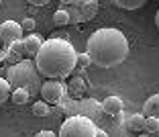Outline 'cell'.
Masks as SVG:
<instances>
[{
	"label": "cell",
	"mask_w": 159,
	"mask_h": 137,
	"mask_svg": "<svg viewBox=\"0 0 159 137\" xmlns=\"http://www.w3.org/2000/svg\"><path fill=\"white\" fill-rule=\"evenodd\" d=\"M86 53L90 55L94 66L114 68L122 64L129 55V39L122 31L114 27H102L88 37Z\"/></svg>",
	"instance_id": "1"
},
{
	"label": "cell",
	"mask_w": 159,
	"mask_h": 137,
	"mask_svg": "<svg viewBox=\"0 0 159 137\" xmlns=\"http://www.w3.org/2000/svg\"><path fill=\"white\" fill-rule=\"evenodd\" d=\"M78 51L67 39H47L35 57L39 74L49 80H63L75 72Z\"/></svg>",
	"instance_id": "2"
},
{
	"label": "cell",
	"mask_w": 159,
	"mask_h": 137,
	"mask_svg": "<svg viewBox=\"0 0 159 137\" xmlns=\"http://www.w3.org/2000/svg\"><path fill=\"white\" fill-rule=\"evenodd\" d=\"M6 82L12 90H27L33 96L35 92H41V74H39L35 59H23L16 66L6 68Z\"/></svg>",
	"instance_id": "3"
},
{
	"label": "cell",
	"mask_w": 159,
	"mask_h": 137,
	"mask_svg": "<svg viewBox=\"0 0 159 137\" xmlns=\"http://www.w3.org/2000/svg\"><path fill=\"white\" fill-rule=\"evenodd\" d=\"M59 8H63L70 17V25H82L88 23L98 12V2L96 0H66L61 2Z\"/></svg>",
	"instance_id": "4"
},
{
	"label": "cell",
	"mask_w": 159,
	"mask_h": 137,
	"mask_svg": "<svg viewBox=\"0 0 159 137\" xmlns=\"http://www.w3.org/2000/svg\"><path fill=\"white\" fill-rule=\"evenodd\" d=\"M98 127L94 125L92 119L80 117V115H71L67 117L59 127V137H96Z\"/></svg>",
	"instance_id": "5"
},
{
	"label": "cell",
	"mask_w": 159,
	"mask_h": 137,
	"mask_svg": "<svg viewBox=\"0 0 159 137\" xmlns=\"http://www.w3.org/2000/svg\"><path fill=\"white\" fill-rule=\"evenodd\" d=\"M67 94V86L61 80H47L41 86V96L47 104H59Z\"/></svg>",
	"instance_id": "6"
},
{
	"label": "cell",
	"mask_w": 159,
	"mask_h": 137,
	"mask_svg": "<svg viewBox=\"0 0 159 137\" xmlns=\"http://www.w3.org/2000/svg\"><path fill=\"white\" fill-rule=\"evenodd\" d=\"M23 37H25V33H23V29H20V23L4 21V23L0 25V41L4 43L6 47L14 41H20Z\"/></svg>",
	"instance_id": "7"
},
{
	"label": "cell",
	"mask_w": 159,
	"mask_h": 137,
	"mask_svg": "<svg viewBox=\"0 0 159 137\" xmlns=\"http://www.w3.org/2000/svg\"><path fill=\"white\" fill-rule=\"evenodd\" d=\"M43 39L39 37V35H35V33H29V35H25L23 37V45H25V59H35L37 57V53L41 51V47H43Z\"/></svg>",
	"instance_id": "8"
},
{
	"label": "cell",
	"mask_w": 159,
	"mask_h": 137,
	"mask_svg": "<svg viewBox=\"0 0 159 137\" xmlns=\"http://www.w3.org/2000/svg\"><path fill=\"white\" fill-rule=\"evenodd\" d=\"M102 113L112 115V117L120 115V113H122V100L118 98V96H114V94L106 96V98L102 100Z\"/></svg>",
	"instance_id": "9"
},
{
	"label": "cell",
	"mask_w": 159,
	"mask_h": 137,
	"mask_svg": "<svg viewBox=\"0 0 159 137\" xmlns=\"http://www.w3.org/2000/svg\"><path fill=\"white\" fill-rule=\"evenodd\" d=\"M143 115H145V119H157L159 121V92L145 100V104H143Z\"/></svg>",
	"instance_id": "10"
},
{
	"label": "cell",
	"mask_w": 159,
	"mask_h": 137,
	"mask_svg": "<svg viewBox=\"0 0 159 137\" xmlns=\"http://www.w3.org/2000/svg\"><path fill=\"white\" fill-rule=\"evenodd\" d=\"M126 129H131V131H143V125H145V115L143 113H133L126 117L125 121Z\"/></svg>",
	"instance_id": "11"
},
{
	"label": "cell",
	"mask_w": 159,
	"mask_h": 137,
	"mask_svg": "<svg viewBox=\"0 0 159 137\" xmlns=\"http://www.w3.org/2000/svg\"><path fill=\"white\" fill-rule=\"evenodd\" d=\"M67 92H70L71 96H82L86 92V82L80 78V76H75L74 80H70V84H67Z\"/></svg>",
	"instance_id": "12"
},
{
	"label": "cell",
	"mask_w": 159,
	"mask_h": 137,
	"mask_svg": "<svg viewBox=\"0 0 159 137\" xmlns=\"http://www.w3.org/2000/svg\"><path fill=\"white\" fill-rule=\"evenodd\" d=\"M31 113H33L35 117H39V119H45V117H49V115H51V106H49L45 100H37V102L33 104Z\"/></svg>",
	"instance_id": "13"
},
{
	"label": "cell",
	"mask_w": 159,
	"mask_h": 137,
	"mask_svg": "<svg viewBox=\"0 0 159 137\" xmlns=\"http://www.w3.org/2000/svg\"><path fill=\"white\" fill-rule=\"evenodd\" d=\"M143 133L149 135V137H159V121H157V119H145Z\"/></svg>",
	"instance_id": "14"
},
{
	"label": "cell",
	"mask_w": 159,
	"mask_h": 137,
	"mask_svg": "<svg viewBox=\"0 0 159 137\" xmlns=\"http://www.w3.org/2000/svg\"><path fill=\"white\" fill-rule=\"evenodd\" d=\"M114 4L118 8H125V10H137V8L145 6V0H116Z\"/></svg>",
	"instance_id": "15"
},
{
	"label": "cell",
	"mask_w": 159,
	"mask_h": 137,
	"mask_svg": "<svg viewBox=\"0 0 159 137\" xmlns=\"http://www.w3.org/2000/svg\"><path fill=\"white\" fill-rule=\"evenodd\" d=\"M53 25H55V27H66V25H70V17H67V12L63 8H57L55 12H53Z\"/></svg>",
	"instance_id": "16"
},
{
	"label": "cell",
	"mask_w": 159,
	"mask_h": 137,
	"mask_svg": "<svg viewBox=\"0 0 159 137\" xmlns=\"http://www.w3.org/2000/svg\"><path fill=\"white\" fill-rule=\"evenodd\" d=\"M10 98H12L14 104H27L29 98H31V94H29L27 90H12V94H10Z\"/></svg>",
	"instance_id": "17"
},
{
	"label": "cell",
	"mask_w": 159,
	"mask_h": 137,
	"mask_svg": "<svg viewBox=\"0 0 159 137\" xmlns=\"http://www.w3.org/2000/svg\"><path fill=\"white\" fill-rule=\"evenodd\" d=\"M10 94H12L10 84L6 82V78H0V104H4L6 100L10 98Z\"/></svg>",
	"instance_id": "18"
},
{
	"label": "cell",
	"mask_w": 159,
	"mask_h": 137,
	"mask_svg": "<svg viewBox=\"0 0 159 137\" xmlns=\"http://www.w3.org/2000/svg\"><path fill=\"white\" fill-rule=\"evenodd\" d=\"M6 49H8L10 53H14V55H19V57H23V59H25V45H23V39H20V41L10 43Z\"/></svg>",
	"instance_id": "19"
},
{
	"label": "cell",
	"mask_w": 159,
	"mask_h": 137,
	"mask_svg": "<svg viewBox=\"0 0 159 137\" xmlns=\"http://www.w3.org/2000/svg\"><path fill=\"white\" fill-rule=\"evenodd\" d=\"M90 64H92V59H90L88 53H78V59H75V68H80V70H86Z\"/></svg>",
	"instance_id": "20"
},
{
	"label": "cell",
	"mask_w": 159,
	"mask_h": 137,
	"mask_svg": "<svg viewBox=\"0 0 159 137\" xmlns=\"http://www.w3.org/2000/svg\"><path fill=\"white\" fill-rule=\"evenodd\" d=\"M20 29H23V33H29V31H33V29H35V21L27 17V19L20 23Z\"/></svg>",
	"instance_id": "21"
},
{
	"label": "cell",
	"mask_w": 159,
	"mask_h": 137,
	"mask_svg": "<svg viewBox=\"0 0 159 137\" xmlns=\"http://www.w3.org/2000/svg\"><path fill=\"white\" fill-rule=\"evenodd\" d=\"M35 137H59L57 133H53V131H39Z\"/></svg>",
	"instance_id": "22"
},
{
	"label": "cell",
	"mask_w": 159,
	"mask_h": 137,
	"mask_svg": "<svg viewBox=\"0 0 159 137\" xmlns=\"http://www.w3.org/2000/svg\"><path fill=\"white\" fill-rule=\"evenodd\" d=\"M29 4H33V6H47V0H29Z\"/></svg>",
	"instance_id": "23"
},
{
	"label": "cell",
	"mask_w": 159,
	"mask_h": 137,
	"mask_svg": "<svg viewBox=\"0 0 159 137\" xmlns=\"http://www.w3.org/2000/svg\"><path fill=\"white\" fill-rule=\"evenodd\" d=\"M0 64H6V47L0 49Z\"/></svg>",
	"instance_id": "24"
},
{
	"label": "cell",
	"mask_w": 159,
	"mask_h": 137,
	"mask_svg": "<svg viewBox=\"0 0 159 137\" xmlns=\"http://www.w3.org/2000/svg\"><path fill=\"white\" fill-rule=\"evenodd\" d=\"M96 137H108V133L102 131V129H98V131H96Z\"/></svg>",
	"instance_id": "25"
},
{
	"label": "cell",
	"mask_w": 159,
	"mask_h": 137,
	"mask_svg": "<svg viewBox=\"0 0 159 137\" xmlns=\"http://www.w3.org/2000/svg\"><path fill=\"white\" fill-rule=\"evenodd\" d=\"M155 25H157V29H159V10L155 12Z\"/></svg>",
	"instance_id": "26"
},
{
	"label": "cell",
	"mask_w": 159,
	"mask_h": 137,
	"mask_svg": "<svg viewBox=\"0 0 159 137\" xmlns=\"http://www.w3.org/2000/svg\"><path fill=\"white\" fill-rule=\"evenodd\" d=\"M139 137H149V135H145V133H143V135H139Z\"/></svg>",
	"instance_id": "27"
},
{
	"label": "cell",
	"mask_w": 159,
	"mask_h": 137,
	"mask_svg": "<svg viewBox=\"0 0 159 137\" xmlns=\"http://www.w3.org/2000/svg\"><path fill=\"white\" fill-rule=\"evenodd\" d=\"M0 4H2V2H0Z\"/></svg>",
	"instance_id": "28"
}]
</instances>
